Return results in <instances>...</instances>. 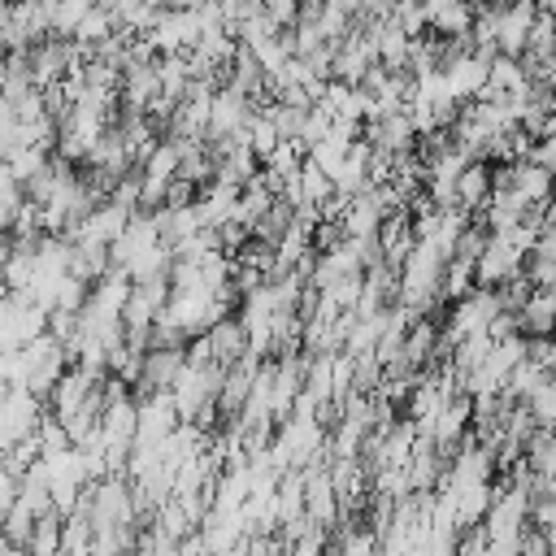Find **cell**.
Here are the masks:
<instances>
[{
  "mask_svg": "<svg viewBox=\"0 0 556 556\" xmlns=\"http://www.w3.org/2000/svg\"><path fill=\"white\" fill-rule=\"evenodd\" d=\"M534 256H547V261H556V222L539 230V239H534Z\"/></svg>",
  "mask_w": 556,
  "mask_h": 556,
  "instance_id": "9",
  "label": "cell"
},
{
  "mask_svg": "<svg viewBox=\"0 0 556 556\" xmlns=\"http://www.w3.org/2000/svg\"><path fill=\"white\" fill-rule=\"evenodd\" d=\"M534 17H539L534 0H513V4H504V9H500V30H495V52H500V56L521 61Z\"/></svg>",
  "mask_w": 556,
  "mask_h": 556,
  "instance_id": "1",
  "label": "cell"
},
{
  "mask_svg": "<svg viewBox=\"0 0 556 556\" xmlns=\"http://www.w3.org/2000/svg\"><path fill=\"white\" fill-rule=\"evenodd\" d=\"M26 547H30V556H61V521H56V513L35 521Z\"/></svg>",
  "mask_w": 556,
  "mask_h": 556,
  "instance_id": "7",
  "label": "cell"
},
{
  "mask_svg": "<svg viewBox=\"0 0 556 556\" xmlns=\"http://www.w3.org/2000/svg\"><path fill=\"white\" fill-rule=\"evenodd\" d=\"M552 39H556V17H552Z\"/></svg>",
  "mask_w": 556,
  "mask_h": 556,
  "instance_id": "11",
  "label": "cell"
},
{
  "mask_svg": "<svg viewBox=\"0 0 556 556\" xmlns=\"http://www.w3.org/2000/svg\"><path fill=\"white\" fill-rule=\"evenodd\" d=\"M513 274H521V256L500 239V235H491L486 243H482V252H478V261H473V278L482 282V287H500V282H508Z\"/></svg>",
  "mask_w": 556,
  "mask_h": 556,
  "instance_id": "2",
  "label": "cell"
},
{
  "mask_svg": "<svg viewBox=\"0 0 556 556\" xmlns=\"http://www.w3.org/2000/svg\"><path fill=\"white\" fill-rule=\"evenodd\" d=\"M526 161H534L547 174H556V135H539V143H530V156Z\"/></svg>",
  "mask_w": 556,
  "mask_h": 556,
  "instance_id": "8",
  "label": "cell"
},
{
  "mask_svg": "<svg viewBox=\"0 0 556 556\" xmlns=\"http://www.w3.org/2000/svg\"><path fill=\"white\" fill-rule=\"evenodd\" d=\"M534 9L547 13V17H556V0H534Z\"/></svg>",
  "mask_w": 556,
  "mask_h": 556,
  "instance_id": "10",
  "label": "cell"
},
{
  "mask_svg": "<svg viewBox=\"0 0 556 556\" xmlns=\"http://www.w3.org/2000/svg\"><path fill=\"white\" fill-rule=\"evenodd\" d=\"M521 339H547L556 330V295L552 291H530L526 304L513 313Z\"/></svg>",
  "mask_w": 556,
  "mask_h": 556,
  "instance_id": "4",
  "label": "cell"
},
{
  "mask_svg": "<svg viewBox=\"0 0 556 556\" xmlns=\"http://www.w3.org/2000/svg\"><path fill=\"white\" fill-rule=\"evenodd\" d=\"M508 174H513V191H517L526 204H547V200H552V187H556V178H552L543 165H534V161H521V165H508Z\"/></svg>",
  "mask_w": 556,
  "mask_h": 556,
  "instance_id": "5",
  "label": "cell"
},
{
  "mask_svg": "<svg viewBox=\"0 0 556 556\" xmlns=\"http://www.w3.org/2000/svg\"><path fill=\"white\" fill-rule=\"evenodd\" d=\"M456 204L460 208H482L491 200V169L482 161H469L460 174H456Z\"/></svg>",
  "mask_w": 556,
  "mask_h": 556,
  "instance_id": "6",
  "label": "cell"
},
{
  "mask_svg": "<svg viewBox=\"0 0 556 556\" xmlns=\"http://www.w3.org/2000/svg\"><path fill=\"white\" fill-rule=\"evenodd\" d=\"M486 70H491V56H482V52L456 56V61L443 70L452 100H478V96L486 91Z\"/></svg>",
  "mask_w": 556,
  "mask_h": 556,
  "instance_id": "3",
  "label": "cell"
}]
</instances>
